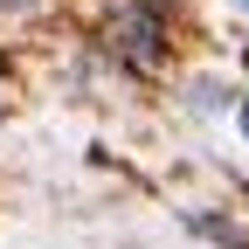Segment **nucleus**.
<instances>
[{
	"instance_id": "3",
	"label": "nucleus",
	"mask_w": 249,
	"mask_h": 249,
	"mask_svg": "<svg viewBox=\"0 0 249 249\" xmlns=\"http://www.w3.org/2000/svg\"><path fill=\"white\" fill-rule=\"evenodd\" d=\"M194 111H222V83H194Z\"/></svg>"
},
{
	"instance_id": "1",
	"label": "nucleus",
	"mask_w": 249,
	"mask_h": 249,
	"mask_svg": "<svg viewBox=\"0 0 249 249\" xmlns=\"http://www.w3.org/2000/svg\"><path fill=\"white\" fill-rule=\"evenodd\" d=\"M104 49L111 62H124V70H160L166 62V0H132V7H118V21L104 28Z\"/></svg>"
},
{
	"instance_id": "2",
	"label": "nucleus",
	"mask_w": 249,
	"mask_h": 249,
	"mask_svg": "<svg viewBox=\"0 0 249 249\" xmlns=\"http://www.w3.org/2000/svg\"><path fill=\"white\" fill-rule=\"evenodd\" d=\"M187 229H201L208 242H229V249H249V235L235 222H222V214H187Z\"/></svg>"
},
{
	"instance_id": "4",
	"label": "nucleus",
	"mask_w": 249,
	"mask_h": 249,
	"mask_svg": "<svg viewBox=\"0 0 249 249\" xmlns=\"http://www.w3.org/2000/svg\"><path fill=\"white\" fill-rule=\"evenodd\" d=\"M235 118H242V132H249V97H242V111H235Z\"/></svg>"
},
{
	"instance_id": "6",
	"label": "nucleus",
	"mask_w": 249,
	"mask_h": 249,
	"mask_svg": "<svg viewBox=\"0 0 249 249\" xmlns=\"http://www.w3.org/2000/svg\"><path fill=\"white\" fill-rule=\"evenodd\" d=\"M0 7H14V0H0Z\"/></svg>"
},
{
	"instance_id": "5",
	"label": "nucleus",
	"mask_w": 249,
	"mask_h": 249,
	"mask_svg": "<svg viewBox=\"0 0 249 249\" xmlns=\"http://www.w3.org/2000/svg\"><path fill=\"white\" fill-rule=\"evenodd\" d=\"M235 14H249V0H235Z\"/></svg>"
}]
</instances>
